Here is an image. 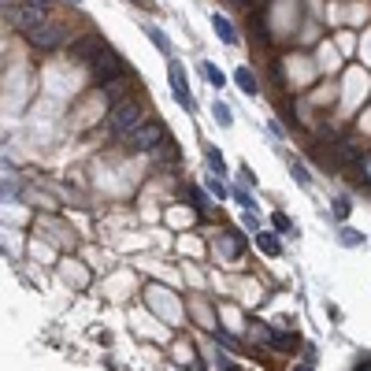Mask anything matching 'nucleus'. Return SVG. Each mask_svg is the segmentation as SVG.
I'll list each match as a JSON object with an SVG mask.
<instances>
[{"label":"nucleus","instance_id":"nucleus-5","mask_svg":"<svg viewBox=\"0 0 371 371\" xmlns=\"http://www.w3.org/2000/svg\"><path fill=\"white\" fill-rule=\"evenodd\" d=\"M171 93H175V101L186 108V112H193V93H189V86H186V71H182V63H175L171 60Z\"/></svg>","mask_w":371,"mask_h":371},{"label":"nucleus","instance_id":"nucleus-28","mask_svg":"<svg viewBox=\"0 0 371 371\" xmlns=\"http://www.w3.org/2000/svg\"><path fill=\"white\" fill-rule=\"evenodd\" d=\"M134 4H145V0H134Z\"/></svg>","mask_w":371,"mask_h":371},{"label":"nucleus","instance_id":"nucleus-11","mask_svg":"<svg viewBox=\"0 0 371 371\" xmlns=\"http://www.w3.org/2000/svg\"><path fill=\"white\" fill-rule=\"evenodd\" d=\"M234 82H238L241 86V93H256V78H252V71H246V67H238V71H234Z\"/></svg>","mask_w":371,"mask_h":371},{"label":"nucleus","instance_id":"nucleus-18","mask_svg":"<svg viewBox=\"0 0 371 371\" xmlns=\"http://www.w3.org/2000/svg\"><path fill=\"white\" fill-rule=\"evenodd\" d=\"M208 189L215 193V201H227V186H223L219 178H212V182H208Z\"/></svg>","mask_w":371,"mask_h":371},{"label":"nucleus","instance_id":"nucleus-20","mask_svg":"<svg viewBox=\"0 0 371 371\" xmlns=\"http://www.w3.org/2000/svg\"><path fill=\"white\" fill-rule=\"evenodd\" d=\"M215 119H219L223 126H230V108H223V104H219V108H215Z\"/></svg>","mask_w":371,"mask_h":371},{"label":"nucleus","instance_id":"nucleus-22","mask_svg":"<svg viewBox=\"0 0 371 371\" xmlns=\"http://www.w3.org/2000/svg\"><path fill=\"white\" fill-rule=\"evenodd\" d=\"M189 197H193V204H197V212H204V197H201V189H189Z\"/></svg>","mask_w":371,"mask_h":371},{"label":"nucleus","instance_id":"nucleus-26","mask_svg":"<svg viewBox=\"0 0 371 371\" xmlns=\"http://www.w3.org/2000/svg\"><path fill=\"white\" fill-rule=\"evenodd\" d=\"M297 371H312V368H297Z\"/></svg>","mask_w":371,"mask_h":371},{"label":"nucleus","instance_id":"nucleus-3","mask_svg":"<svg viewBox=\"0 0 371 371\" xmlns=\"http://www.w3.org/2000/svg\"><path fill=\"white\" fill-rule=\"evenodd\" d=\"M126 141H130L134 152H160V145H164V130H160L156 123H141Z\"/></svg>","mask_w":371,"mask_h":371},{"label":"nucleus","instance_id":"nucleus-16","mask_svg":"<svg viewBox=\"0 0 371 371\" xmlns=\"http://www.w3.org/2000/svg\"><path fill=\"white\" fill-rule=\"evenodd\" d=\"M360 241H364V234H357V230H342V246H360Z\"/></svg>","mask_w":371,"mask_h":371},{"label":"nucleus","instance_id":"nucleus-12","mask_svg":"<svg viewBox=\"0 0 371 371\" xmlns=\"http://www.w3.org/2000/svg\"><path fill=\"white\" fill-rule=\"evenodd\" d=\"M201 71H204V78H208V86H212V89L227 86V78H223V71L215 67V63H201Z\"/></svg>","mask_w":371,"mask_h":371},{"label":"nucleus","instance_id":"nucleus-1","mask_svg":"<svg viewBox=\"0 0 371 371\" xmlns=\"http://www.w3.org/2000/svg\"><path fill=\"white\" fill-rule=\"evenodd\" d=\"M141 115H145V108L138 101H119V104H112V115H108V126H112V134L115 138H130L134 130L141 126Z\"/></svg>","mask_w":371,"mask_h":371},{"label":"nucleus","instance_id":"nucleus-14","mask_svg":"<svg viewBox=\"0 0 371 371\" xmlns=\"http://www.w3.org/2000/svg\"><path fill=\"white\" fill-rule=\"evenodd\" d=\"M149 38L156 41V49H160V52H171V41H167V34H164V30H156V26H149Z\"/></svg>","mask_w":371,"mask_h":371},{"label":"nucleus","instance_id":"nucleus-2","mask_svg":"<svg viewBox=\"0 0 371 371\" xmlns=\"http://www.w3.org/2000/svg\"><path fill=\"white\" fill-rule=\"evenodd\" d=\"M89 67H93V78H97V82H101V86H108V82H115V78H123V75H126L123 60L115 56V52L108 49V45H104L101 52H97L93 60H89Z\"/></svg>","mask_w":371,"mask_h":371},{"label":"nucleus","instance_id":"nucleus-24","mask_svg":"<svg viewBox=\"0 0 371 371\" xmlns=\"http://www.w3.org/2000/svg\"><path fill=\"white\" fill-rule=\"evenodd\" d=\"M357 371H371V357L364 360V364H357Z\"/></svg>","mask_w":371,"mask_h":371},{"label":"nucleus","instance_id":"nucleus-6","mask_svg":"<svg viewBox=\"0 0 371 371\" xmlns=\"http://www.w3.org/2000/svg\"><path fill=\"white\" fill-rule=\"evenodd\" d=\"M12 23L19 26V30L26 34V30H34V26H41L45 23V8L41 4H19L12 12Z\"/></svg>","mask_w":371,"mask_h":371},{"label":"nucleus","instance_id":"nucleus-9","mask_svg":"<svg viewBox=\"0 0 371 371\" xmlns=\"http://www.w3.org/2000/svg\"><path fill=\"white\" fill-rule=\"evenodd\" d=\"M219 246H223V252H227V260H238V256H241V249H246V241H241L238 234H227V238H223Z\"/></svg>","mask_w":371,"mask_h":371},{"label":"nucleus","instance_id":"nucleus-17","mask_svg":"<svg viewBox=\"0 0 371 371\" xmlns=\"http://www.w3.org/2000/svg\"><path fill=\"white\" fill-rule=\"evenodd\" d=\"M234 197H238V204L246 208V212H252V208H256V201H252V197L246 193V189H234Z\"/></svg>","mask_w":371,"mask_h":371},{"label":"nucleus","instance_id":"nucleus-21","mask_svg":"<svg viewBox=\"0 0 371 371\" xmlns=\"http://www.w3.org/2000/svg\"><path fill=\"white\" fill-rule=\"evenodd\" d=\"M334 215H338V219H346V215H349V201H338V204H334Z\"/></svg>","mask_w":371,"mask_h":371},{"label":"nucleus","instance_id":"nucleus-4","mask_svg":"<svg viewBox=\"0 0 371 371\" xmlns=\"http://www.w3.org/2000/svg\"><path fill=\"white\" fill-rule=\"evenodd\" d=\"M26 38H30V45H34L38 52H52V49H60V45H63V30H60L56 23H49V19H45L41 26L26 30Z\"/></svg>","mask_w":371,"mask_h":371},{"label":"nucleus","instance_id":"nucleus-23","mask_svg":"<svg viewBox=\"0 0 371 371\" xmlns=\"http://www.w3.org/2000/svg\"><path fill=\"white\" fill-rule=\"evenodd\" d=\"M230 4H234V8H249L252 0H230Z\"/></svg>","mask_w":371,"mask_h":371},{"label":"nucleus","instance_id":"nucleus-10","mask_svg":"<svg viewBox=\"0 0 371 371\" xmlns=\"http://www.w3.org/2000/svg\"><path fill=\"white\" fill-rule=\"evenodd\" d=\"M212 26H215V34H219V38L227 41V45H234V41H238V34H234V26H230L227 19H223V15H212Z\"/></svg>","mask_w":371,"mask_h":371},{"label":"nucleus","instance_id":"nucleus-8","mask_svg":"<svg viewBox=\"0 0 371 371\" xmlns=\"http://www.w3.org/2000/svg\"><path fill=\"white\" fill-rule=\"evenodd\" d=\"M104 93L112 97V104H119V101H126V93H130V78L123 75V78H115V82H108V86H104Z\"/></svg>","mask_w":371,"mask_h":371},{"label":"nucleus","instance_id":"nucleus-27","mask_svg":"<svg viewBox=\"0 0 371 371\" xmlns=\"http://www.w3.org/2000/svg\"><path fill=\"white\" fill-rule=\"evenodd\" d=\"M71 4H82V0H71Z\"/></svg>","mask_w":371,"mask_h":371},{"label":"nucleus","instance_id":"nucleus-25","mask_svg":"<svg viewBox=\"0 0 371 371\" xmlns=\"http://www.w3.org/2000/svg\"><path fill=\"white\" fill-rule=\"evenodd\" d=\"M30 4H41V8H49V0H30Z\"/></svg>","mask_w":371,"mask_h":371},{"label":"nucleus","instance_id":"nucleus-7","mask_svg":"<svg viewBox=\"0 0 371 371\" xmlns=\"http://www.w3.org/2000/svg\"><path fill=\"white\" fill-rule=\"evenodd\" d=\"M101 49H104V41H101V38H82V41H75L71 56H75V60H86V63H89V60H93Z\"/></svg>","mask_w":371,"mask_h":371},{"label":"nucleus","instance_id":"nucleus-13","mask_svg":"<svg viewBox=\"0 0 371 371\" xmlns=\"http://www.w3.org/2000/svg\"><path fill=\"white\" fill-rule=\"evenodd\" d=\"M256 246L264 249L267 256H278V252H283V246H278V238H275V234H260V238H256Z\"/></svg>","mask_w":371,"mask_h":371},{"label":"nucleus","instance_id":"nucleus-19","mask_svg":"<svg viewBox=\"0 0 371 371\" xmlns=\"http://www.w3.org/2000/svg\"><path fill=\"white\" fill-rule=\"evenodd\" d=\"M208 164L215 167V175H223V156H219V149H208Z\"/></svg>","mask_w":371,"mask_h":371},{"label":"nucleus","instance_id":"nucleus-15","mask_svg":"<svg viewBox=\"0 0 371 371\" xmlns=\"http://www.w3.org/2000/svg\"><path fill=\"white\" fill-rule=\"evenodd\" d=\"M289 171H294V182H301V186H309V182H312V175L304 171V164H289Z\"/></svg>","mask_w":371,"mask_h":371}]
</instances>
